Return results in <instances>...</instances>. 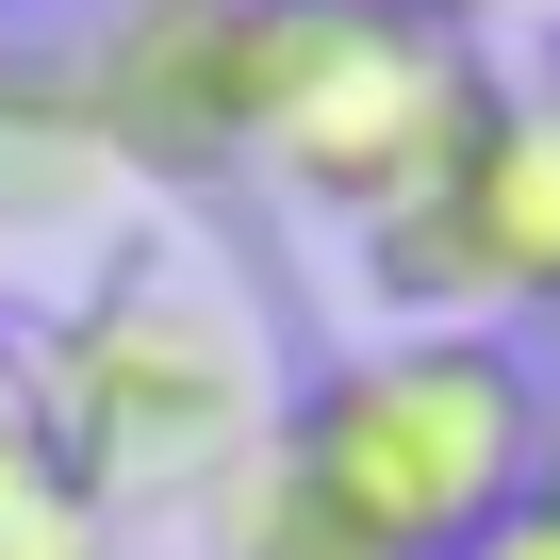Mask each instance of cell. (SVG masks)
<instances>
[{"label":"cell","mask_w":560,"mask_h":560,"mask_svg":"<svg viewBox=\"0 0 560 560\" xmlns=\"http://www.w3.org/2000/svg\"><path fill=\"white\" fill-rule=\"evenodd\" d=\"M34 380H50V462L67 494L116 527L149 494H214L280 396H264V347H247V298L182 247V231H132L83 264V298L34 330Z\"/></svg>","instance_id":"1"},{"label":"cell","mask_w":560,"mask_h":560,"mask_svg":"<svg viewBox=\"0 0 560 560\" xmlns=\"http://www.w3.org/2000/svg\"><path fill=\"white\" fill-rule=\"evenodd\" d=\"M363 544L396 560H462L494 511H527V445H544V380L494 330H380L347 363H314L264 429Z\"/></svg>","instance_id":"2"},{"label":"cell","mask_w":560,"mask_h":560,"mask_svg":"<svg viewBox=\"0 0 560 560\" xmlns=\"http://www.w3.org/2000/svg\"><path fill=\"white\" fill-rule=\"evenodd\" d=\"M494 67H462L396 0H264V100H247V165H280L298 198H330L347 231L429 198L445 149L478 132Z\"/></svg>","instance_id":"3"},{"label":"cell","mask_w":560,"mask_h":560,"mask_svg":"<svg viewBox=\"0 0 560 560\" xmlns=\"http://www.w3.org/2000/svg\"><path fill=\"white\" fill-rule=\"evenodd\" d=\"M363 280L396 298V330L560 314V116L494 83L478 132L445 149V182L396 198V214H363Z\"/></svg>","instance_id":"4"},{"label":"cell","mask_w":560,"mask_h":560,"mask_svg":"<svg viewBox=\"0 0 560 560\" xmlns=\"http://www.w3.org/2000/svg\"><path fill=\"white\" fill-rule=\"evenodd\" d=\"M83 132L149 182H214L247 165V100H264V0H116L67 67Z\"/></svg>","instance_id":"5"},{"label":"cell","mask_w":560,"mask_h":560,"mask_svg":"<svg viewBox=\"0 0 560 560\" xmlns=\"http://www.w3.org/2000/svg\"><path fill=\"white\" fill-rule=\"evenodd\" d=\"M198 527H214V560H396V544H363L298 462H280V445H247L214 494H198Z\"/></svg>","instance_id":"6"},{"label":"cell","mask_w":560,"mask_h":560,"mask_svg":"<svg viewBox=\"0 0 560 560\" xmlns=\"http://www.w3.org/2000/svg\"><path fill=\"white\" fill-rule=\"evenodd\" d=\"M50 380H34V330H0V494H50Z\"/></svg>","instance_id":"7"},{"label":"cell","mask_w":560,"mask_h":560,"mask_svg":"<svg viewBox=\"0 0 560 560\" xmlns=\"http://www.w3.org/2000/svg\"><path fill=\"white\" fill-rule=\"evenodd\" d=\"M0 560H116V527L50 478V494H0Z\"/></svg>","instance_id":"8"},{"label":"cell","mask_w":560,"mask_h":560,"mask_svg":"<svg viewBox=\"0 0 560 560\" xmlns=\"http://www.w3.org/2000/svg\"><path fill=\"white\" fill-rule=\"evenodd\" d=\"M396 18H429L445 50H478V34H511V18H560V0H396Z\"/></svg>","instance_id":"9"},{"label":"cell","mask_w":560,"mask_h":560,"mask_svg":"<svg viewBox=\"0 0 560 560\" xmlns=\"http://www.w3.org/2000/svg\"><path fill=\"white\" fill-rule=\"evenodd\" d=\"M462 560H560V511H494V527H478Z\"/></svg>","instance_id":"10"},{"label":"cell","mask_w":560,"mask_h":560,"mask_svg":"<svg viewBox=\"0 0 560 560\" xmlns=\"http://www.w3.org/2000/svg\"><path fill=\"white\" fill-rule=\"evenodd\" d=\"M527 511H560V396H544V445H527Z\"/></svg>","instance_id":"11"},{"label":"cell","mask_w":560,"mask_h":560,"mask_svg":"<svg viewBox=\"0 0 560 560\" xmlns=\"http://www.w3.org/2000/svg\"><path fill=\"white\" fill-rule=\"evenodd\" d=\"M527 100H544V116H560V18H544V83H527Z\"/></svg>","instance_id":"12"}]
</instances>
